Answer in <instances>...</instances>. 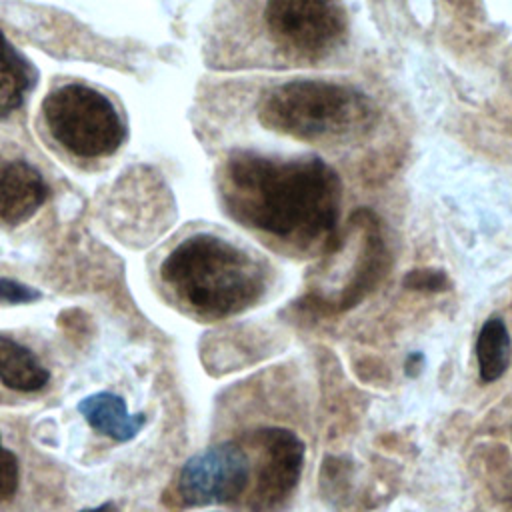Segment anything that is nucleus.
<instances>
[{"instance_id": "obj_13", "label": "nucleus", "mask_w": 512, "mask_h": 512, "mask_svg": "<svg viewBox=\"0 0 512 512\" xmlns=\"http://www.w3.org/2000/svg\"><path fill=\"white\" fill-rule=\"evenodd\" d=\"M30 86V66L12 50L0 32V114L16 110Z\"/></svg>"}, {"instance_id": "obj_9", "label": "nucleus", "mask_w": 512, "mask_h": 512, "mask_svg": "<svg viewBox=\"0 0 512 512\" xmlns=\"http://www.w3.org/2000/svg\"><path fill=\"white\" fill-rule=\"evenodd\" d=\"M78 412L102 436L116 442H128L138 436L146 424V414H130L122 396L112 392H96L78 402Z\"/></svg>"}, {"instance_id": "obj_18", "label": "nucleus", "mask_w": 512, "mask_h": 512, "mask_svg": "<svg viewBox=\"0 0 512 512\" xmlns=\"http://www.w3.org/2000/svg\"><path fill=\"white\" fill-rule=\"evenodd\" d=\"M80 512H118L116 504L112 502H104L100 506H94V508H86V510H80Z\"/></svg>"}, {"instance_id": "obj_16", "label": "nucleus", "mask_w": 512, "mask_h": 512, "mask_svg": "<svg viewBox=\"0 0 512 512\" xmlns=\"http://www.w3.org/2000/svg\"><path fill=\"white\" fill-rule=\"evenodd\" d=\"M446 284V278L438 270H414L406 276V286L418 290H440Z\"/></svg>"}, {"instance_id": "obj_11", "label": "nucleus", "mask_w": 512, "mask_h": 512, "mask_svg": "<svg viewBox=\"0 0 512 512\" xmlns=\"http://www.w3.org/2000/svg\"><path fill=\"white\" fill-rule=\"evenodd\" d=\"M50 380L38 356L10 336L0 334V382L16 392L42 390Z\"/></svg>"}, {"instance_id": "obj_15", "label": "nucleus", "mask_w": 512, "mask_h": 512, "mask_svg": "<svg viewBox=\"0 0 512 512\" xmlns=\"http://www.w3.org/2000/svg\"><path fill=\"white\" fill-rule=\"evenodd\" d=\"M42 294L36 288H30L18 280L12 278H0V302L6 304H24V302H34Z\"/></svg>"}, {"instance_id": "obj_14", "label": "nucleus", "mask_w": 512, "mask_h": 512, "mask_svg": "<svg viewBox=\"0 0 512 512\" xmlns=\"http://www.w3.org/2000/svg\"><path fill=\"white\" fill-rule=\"evenodd\" d=\"M18 478H20L18 458L14 456L12 450H8L2 444V438H0V502H6L14 496V492L18 490Z\"/></svg>"}, {"instance_id": "obj_4", "label": "nucleus", "mask_w": 512, "mask_h": 512, "mask_svg": "<svg viewBox=\"0 0 512 512\" xmlns=\"http://www.w3.org/2000/svg\"><path fill=\"white\" fill-rule=\"evenodd\" d=\"M260 18L272 48L300 64L326 58L348 28L342 0H262Z\"/></svg>"}, {"instance_id": "obj_10", "label": "nucleus", "mask_w": 512, "mask_h": 512, "mask_svg": "<svg viewBox=\"0 0 512 512\" xmlns=\"http://www.w3.org/2000/svg\"><path fill=\"white\" fill-rule=\"evenodd\" d=\"M476 460L492 496L512 508V414L504 416V426L488 430V440L476 446Z\"/></svg>"}, {"instance_id": "obj_12", "label": "nucleus", "mask_w": 512, "mask_h": 512, "mask_svg": "<svg viewBox=\"0 0 512 512\" xmlns=\"http://www.w3.org/2000/svg\"><path fill=\"white\" fill-rule=\"evenodd\" d=\"M512 356L510 334L506 322L500 316H490L476 338V360L478 374L484 384L496 382L508 370Z\"/></svg>"}, {"instance_id": "obj_3", "label": "nucleus", "mask_w": 512, "mask_h": 512, "mask_svg": "<svg viewBox=\"0 0 512 512\" xmlns=\"http://www.w3.org/2000/svg\"><path fill=\"white\" fill-rule=\"evenodd\" d=\"M260 126L308 144H344L376 122L374 102L350 84L322 78L284 80L256 106Z\"/></svg>"}, {"instance_id": "obj_1", "label": "nucleus", "mask_w": 512, "mask_h": 512, "mask_svg": "<svg viewBox=\"0 0 512 512\" xmlns=\"http://www.w3.org/2000/svg\"><path fill=\"white\" fill-rule=\"evenodd\" d=\"M220 192L236 222L282 248L330 250L336 240L342 184L316 156L234 150L224 162Z\"/></svg>"}, {"instance_id": "obj_6", "label": "nucleus", "mask_w": 512, "mask_h": 512, "mask_svg": "<svg viewBox=\"0 0 512 512\" xmlns=\"http://www.w3.org/2000/svg\"><path fill=\"white\" fill-rule=\"evenodd\" d=\"M252 462L248 452L222 442L194 454L180 470L178 498L184 506H208L234 502L248 488Z\"/></svg>"}, {"instance_id": "obj_5", "label": "nucleus", "mask_w": 512, "mask_h": 512, "mask_svg": "<svg viewBox=\"0 0 512 512\" xmlns=\"http://www.w3.org/2000/svg\"><path fill=\"white\" fill-rule=\"evenodd\" d=\"M42 108L52 136L76 156H106L124 140V126L116 108L88 86L66 84L54 90Z\"/></svg>"}, {"instance_id": "obj_2", "label": "nucleus", "mask_w": 512, "mask_h": 512, "mask_svg": "<svg viewBox=\"0 0 512 512\" xmlns=\"http://www.w3.org/2000/svg\"><path fill=\"white\" fill-rule=\"evenodd\" d=\"M160 274L178 300L210 320L234 316L254 306L268 284L266 266L258 256L206 232L172 248Z\"/></svg>"}, {"instance_id": "obj_8", "label": "nucleus", "mask_w": 512, "mask_h": 512, "mask_svg": "<svg viewBox=\"0 0 512 512\" xmlns=\"http://www.w3.org/2000/svg\"><path fill=\"white\" fill-rule=\"evenodd\" d=\"M42 176L22 160L0 162V220L18 224L46 200Z\"/></svg>"}, {"instance_id": "obj_7", "label": "nucleus", "mask_w": 512, "mask_h": 512, "mask_svg": "<svg viewBox=\"0 0 512 512\" xmlns=\"http://www.w3.org/2000/svg\"><path fill=\"white\" fill-rule=\"evenodd\" d=\"M256 448L254 512L276 510L296 488L304 466V442L288 428H260L250 436Z\"/></svg>"}, {"instance_id": "obj_17", "label": "nucleus", "mask_w": 512, "mask_h": 512, "mask_svg": "<svg viewBox=\"0 0 512 512\" xmlns=\"http://www.w3.org/2000/svg\"><path fill=\"white\" fill-rule=\"evenodd\" d=\"M420 362H422V356H420V354H412V356L406 360V372L416 374V372H418Z\"/></svg>"}]
</instances>
